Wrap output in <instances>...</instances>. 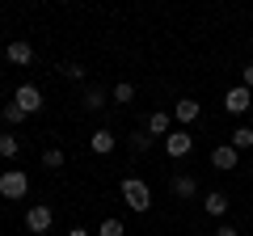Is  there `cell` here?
Segmentation results:
<instances>
[{"instance_id":"6da1fadb","label":"cell","mask_w":253,"mask_h":236,"mask_svg":"<svg viewBox=\"0 0 253 236\" xmlns=\"http://www.w3.org/2000/svg\"><path fill=\"white\" fill-rule=\"evenodd\" d=\"M123 202H126L131 211H139V215H144V211L152 207V190H148V182L126 177V182H123Z\"/></svg>"},{"instance_id":"7a4b0ae2","label":"cell","mask_w":253,"mask_h":236,"mask_svg":"<svg viewBox=\"0 0 253 236\" xmlns=\"http://www.w3.org/2000/svg\"><path fill=\"white\" fill-rule=\"evenodd\" d=\"M26 190H30V177L21 169H4L0 173V194H4V198H26Z\"/></svg>"},{"instance_id":"3957f363","label":"cell","mask_w":253,"mask_h":236,"mask_svg":"<svg viewBox=\"0 0 253 236\" xmlns=\"http://www.w3.org/2000/svg\"><path fill=\"white\" fill-rule=\"evenodd\" d=\"M51 224H55V215H51V207H46V202H34V207L26 211L30 236H46V232H51Z\"/></svg>"},{"instance_id":"277c9868","label":"cell","mask_w":253,"mask_h":236,"mask_svg":"<svg viewBox=\"0 0 253 236\" xmlns=\"http://www.w3.org/2000/svg\"><path fill=\"white\" fill-rule=\"evenodd\" d=\"M249 106H253V89H245V84H236V89H228L224 93V110L228 114H249Z\"/></svg>"},{"instance_id":"5b68a950","label":"cell","mask_w":253,"mask_h":236,"mask_svg":"<svg viewBox=\"0 0 253 236\" xmlns=\"http://www.w3.org/2000/svg\"><path fill=\"white\" fill-rule=\"evenodd\" d=\"M13 106H21L26 114H38V110H42V89H38V84H21V89L13 93Z\"/></svg>"},{"instance_id":"8992f818","label":"cell","mask_w":253,"mask_h":236,"mask_svg":"<svg viewBox=\"0 0 253 236\" xmlns=\"http://www.w3.org/2000/svg\"><path fill=\"white\" fill-rule=\"evenodd\" d=\"M165 152H169L173 160L190 156V152H194V135H186V131H169V135H165Z\"/></svg>"},{"instance_id":"52a82bcc","label":"cell","mask_w":253,"mask_h":236,"mask_svg":"<svg viewBox=\"0 0 253 236\" xmlns=\"http://www.w3.org/2000/svg\"><path fill=\"white\" fill-rule=\"evenodd\" d=\"M236 160H241V152H236L232 144H219L215 152H211V164H215V169H224V173L236 169Z\"/></svg>"},{"instance_id":"ba28073f","label":"cell","mask_w":253,"mask_h":236,"mask_svg":"<svg viewBox=\"0 0 253 236\" xmlns=\"http://www.w3.org/2000/svg\"><path fill=\"white\" fill-rule=\"evenodd\" d=\"M4 55H9V64H30V59H34V46H30L26 38H13V42L4 46Z\"/></svg>"},{"instance_id":"9c48e42d","label":"cell","mask_w":253,"mask_h":236,"mask_svg":"<svg viewBox=\"0 0 253 236\" xmlns=\"http://www.w3.org/2000/svg\"><path fill=\"white\" fill-rule=\"evenodd\" d=\"M148 135H169V131H173V118L169 114H165V110H152V114H148Z\"/></svg>"},{"instance_id":"30bf717a","label":"cell","mask_w":253,"mask_h":236,"mask_svg":"<svg viewBox=\"0 0 253 236\" xmlns=\"http://www.w3.org/2000/svg\"><path fill=\"white\" fill-rule=\"evenodd\" d=\"M203 211H207L211 219H219V215L228 211V194H224V190H211L207 198H203Z\"/></svg>"},{"instance_id":"8fae6325","label":"cell","mask_w":253,"mask_h":236,"mask_svg":"<svg viewBox=\"0 0 253 236\" xmlns=\"http://www.w3.org/2000/svg\"><path fill=\"white\" fill-rule=\"evenodd\" d=\"M199 114H203V106H199V101H190V97H181V101H177V122H181V127L199 122Z\"/></svg>"},{"instance_id":"7c38bea8","label":"cell","mask_w":253,"mask_h":236,"mask_svg":"<svg viewBox=\"0 0 253 236\" xmlns=\"http://www.w3.org/2000/svg\"><path fill=\"white\" fill-rule=\"evenodd\" d=\"M114 144H118V139L110 135V131H93V135H89V148L97 156H110V152H114Z\"/></svg>"},{"instance_id":"4fadbf2b","label":"cell","mask_w":253,"mask_h":236,"mask_svg":"<svg viewBox=\"0 0 253 236\" xmlns=\"http://www.w3.org/2000/svg\"><path fill=\"white\" fill-rule=\"evenodd\" d=\"M228 144H232L236 152H245V148H253V127H236V131H232V139H228Z\"/></svg>"},{"instance_id":"5bb4252c","label":"cell","mask_w":253,"mask_h":236,"mask_svg":"<svg viewBox=\"0 0 253 236\" xmlns=\"http://www.w3.org/2000/svg\"><path fill=\"white\" fill-rule=\"evenodd\" d=\"M169 190L177 194V198H194V190H199V186H194V177H173Z\"/></svg>"},{"instance_id":"9a60e30c","label":"cell","mask_w":253,"mask_h":236,"mask_svg":"<svg viewBox=\"0 0 253 236\" xmlns=\"http://www.w3.org/2000/svg\"><path fill=\"white\" fill-rule=\"evenodd\" d=\"M0 114H4V122H9V127H21V122H26V110H21V106H13V101H9V106H4V110H0Z\"/></svg>"},{"instance_id":"2e32d148","label":"cell","mask_w":253,"mask_h":236,"mask_svg":"<svg viewBox=\"0 0 253 236\" xmlns=\"http://www.w3.org/2000/svg\"><path fill=\"white\" fill-rule=\"evenodd\" d=\"M97 236H123V219L106 215V219H101V228H97Z\"/></svg>"},{"instance_id":"e0dca14e","label":"cell","mask_w":253,"mask_h":236,"mask_svg":"<svg viewBox=\"0 0 253 236\" xmlns=\"http://www.w3.org/2000/svg\"><path fill=\"white\" fill-rule=\"evenodd\" d=\"M114 101H118V106H126V101H135V84H114Z\"/></svg>"},{"instance_id":"ac0fdd59","label":"cell","mask_w":253,"mask_h":236,"mask_svg":"<svg viewBox=\"0 0 253 236\" xmlns=\"http://www.w3.org/2000/svg\"><path fill=\"white\" fill-rule=\"evenodd\" d=\"M17 152H21L17 135H0V156H9V160H13V156H17Z\"/></svg>"},{"instance_id":"d6986e66","label":"cell","mask_w":253,"mask_h":236,"mask_svg":"<svg viewBox=\"0 0 253 236\" xmlns=\"http://www.w3.org/2000/svg\"><path fill=\"white\" fill-rule=\"evenodd\" d=\"M106 106V89H89L84 93V110H101Z\"/></svg>"},{"instance_id":"ffe728a7","label":"cell","mask_w":253,"mask_h":236,"mask_svg":"<svg viewBox=\"0 0 253 236\" xmlns=\"http://www.w3.org/2000/svg\"><path fill=\"white\" fill-rule=\"evenodd\" d=\"M42 164H46V169H63V152H59V148H46V152H42Z\"/></svg>"},{"instance_id":"44dd1931","label":"cell","mask_w":253,"mask_h":236,"mask_svg":"<svg viewBox=\"0 0 253 236\" xmlns=\"http://www.w3.org/2000/svg\"><path fill=\"white\" fill-rule=\"evenodd\" d=\"M59 72H63V80H84V68L81 64H63Z\"/></svg>"},{"instance_id":"7402d4cb","label":"cell","mask_w":253,"mask_h":236,"mask_svg":"<svg viewBox=\"0 0 253 236\" xmlns=\"http://www.w3.org/2000/svg\"><path fill=\"white\" fill-rule=\"evenodd\" d=\"M148 144H152L148 131H135V135H131V148H135V152H148Z\"/></svg>"},{"instance_id":"603a6c76","label":"cell","mask_w":253,"mask_h":236,"mask_svg":"<svg viewBox=\"0 0 253 236\" xmlns=\"http://www.w3.org/2000/svg\"><path fill=\"white\" fill-rule=\"evenodd\" d=\"M215 236H241V232H236L232 224H224V228H215Z\"/></svg>"},{"instance_id":"cb8c5ba5","label":"cell","mask_w":253,"mask_h":236,"mask_svg":"<svg viewBox=\"0 0 253 236\" xmlns=\"http://www.w3.org/2000/svg\"><path fill=\"white\" fill-rule=\"evenodd\" d=\"M245 89H253V64H245Z\"/></svg>"},{"instance_id":"d4e9b609","label":"cell","mask_w":253,"mask_h":236,"mask_svg":"<svg viewBox=\"0 0 253 236\" xmlns=\"http://www.w3.org/2000/svg\"><path fill=\"white\" fill-rule=\"evenodd\" d=\"M68 236H93V232H84V228H72V232H68Z\"/></svg>"}]
</instances>
